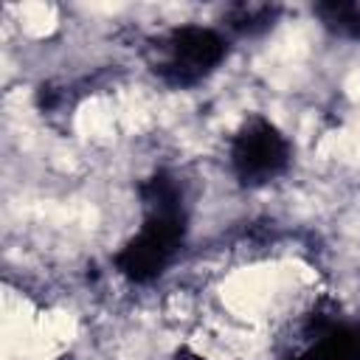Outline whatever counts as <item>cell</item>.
Listing matches in <instances>:
<instances>
[{
  "mask_svg": "<svg viewBox=\"0 0 360 360\" xmlns=\"http://www.w3.org/2000/svg\"><path fill=\"white\" fill-rule=\"evenodd\" d=\"M309 11L329 37L360 45V0H318Z\"/></svg>",
  "mask_w": 360,
  "mask_h": 360,
  "instance_id": "8992f818",
  "label": "cell"
},
{
  "mask_svg": "<svg viewBox=\"0 0 360 360\" xmlns=\"http://www.w3.org/2000/svg\"><path fill=\"white\" fill-rule=\"evenodd\" d=\"M276 360H360V312L318 295L278 335Z\"/></svg>",
  "mask_w": 360,
  "mask_h": 360,
  "instance_id": "3957f363",
  "label": "cell"
},
{
  "mask_svg": "<svg viewBox=\"0 0 360 360\" xmlns=\"http://www.w3.org/2000/svg\"><path fill=\"white\" fill-rule=\"evenodd\" d=\"M169 360H214V357H208V354H202V352H197V349H191V346H177L174 352H172V357Z\"/></svg>",
  "mask_w": 360,
  "mask_h": 360,
  "instance_id": "52a82bcc",
  "label": "cell"
},
{
  "mask_svg": "<svg viewBox=\"0 0 360 360\" xmlns=\"http://www.w3.org/2000/svg\"><path fill=\"white\" fill-rule=\"evenodd\" d=\"M295 158L290 135L264 112H248L228 135L225 163L239 188L259 191L281 180Z\"/></svg>",
  "mask_w": 360,
  "mask_h": 360,
  "instance_id": "277c9868",
  "label": "cell"
},
{
  "mask_svg": "<svg viewBox=\"0 0 360 360\" xmlns=\"http://www.w3.org/2000/svg\"><path fill=\"white\" fill-rule=\"evenodd\" d=\"M284 14L281 3H267V0H236L228 3L219 17L217 28L233 42V39H262L270 34Z\"/></svg>",
  "mask_w": 360,
  "mask_h": 360,
  "instance_id": "5b68a950",
  "label": "cell"
},
{
  "mask_svg": "<svg viewBox=\"0 0 360 360\" xmlns=\"http://www.w3.org/2000/svg\"><path fill=\"white\" fill-rule=\"evenodd\" d=\"M138 228L112 253V270L135 287L160 281L183 256L191 233V202L177 172L158 166L135 183Z\"/></svg>",
  "mask_w": 360,
  "mask_h": 360,
  "instance_id": "6da1fadb",
  "label": "cell"
},
{
  "mask_svg": "<svg viewBox=\"0 0 360 360\" xmlns=\"http://www.w3.org/2000/svg\"><path fill=\"white\" fill-rule=\"evenodd\" d=\"M231 51L233 42L217 25L177 22L143 42V62L166 90H194L228 62Z\"/></svg>",
  "mask_w": 360,
  "mask_h": 360,
  "instance_id": "7a4b0ae2",
  "label": "cell"
}]
</instances>
